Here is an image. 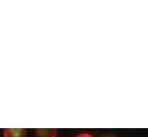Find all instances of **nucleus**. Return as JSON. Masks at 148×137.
Wrapping results in <instances>:
<instances>
[{
  "label": "nucleus",
  "mask_w": 148,
  "mask_h": 137,
  "mask_svg": "<svg viewBox=\"0 0 148 137\" xmlns=\"http://www.w3.org/2000/svg\"><path fill=\"white\" fill-rule=\"evenodd\" d=\"M99 137H117L115 135V134H113V133H104V134H102L101 136H99Z\"/></svg>",
  "instance_id": "nucleus-3"
},
{
  "label": "nucleus",
  "mask_w": 148,
  "mask_h": 137,
  "mask_svg": "<svg viewBox=\"0 0 148 137\" xmlns=\"http://www.w3.org/2000/svg\"><path fill=\"white\" fill-rule=\"evenodd\" d=\"M3 134L4 137H25L26 131L23 128H6Z\"/></svg>",
  "instance_id": "nucleus-1"
},
{
  "label": "nucleus",
  "mask_w": 148,
  "mask_h": 137,
  "mask_svg": "<svg viewBox=\"0 0 148 137\" xmlns=\"http://www.w3.org/2000/svg\"><path fill=\"white\" fill-rule=\"evenodd\" d=\"M76 137H94V136L90 135V134H88V133H83V134H80V135H78Z\"/></svg>",
  "instance_id": "nucleus-4"
},
{
  "label": "nucleus",
  "mask_w": 148,
  "mask_h": 137,
  "mask_svg": "<svg viewBox=\"0 0 148 137\" xmlns=\"http://www.w3.org/2000/svg\"><path fill=\"white\" fill-rule=\"evenodd\" d=\"M36 137H57V129H53V128H39L35 130Z\"/></svg>",
  "instance_id": "nucleus-2"
}]
</instances>
